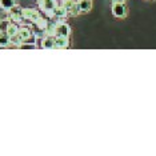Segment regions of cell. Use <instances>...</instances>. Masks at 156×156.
<instances>
[{
    "instance_id": "obj_1",
    "label": "cell",
    "mask_w": 156,
    "mask_h": 156,
    "mask_svg": "<svg viewBox=\"0 0 156 156\" xmlns=\"http://www.w3.org/2000/svg\"><path fill=\"white\" fill-rule=\"evenodd\" d=\"M71 32V28L66 23H56L55 27V36H66L68 37Z\"/></svg>"
},
{
    "instance_id": "obj_2",
    "label": "cell",
    "mask_w": 156,
    "mask_h": 156,
    "mask_svg": "<svg viewBox=\"0 0 156 156\" xmlns=\"http://www.w3.org/2000/svg\"><path fill=\"white\" fill-rule=\"evenodd\" d=\"M23 19H27V20H31V22L36 23L37 20L40 19V13H39L36 9H34V8L23 9Z\"/></svg>"
},
{
    "instance_id": "obj_3",
    "label": "cell",
    "mask_w": 156,
    "mask_h": 156,
    "mask_svg": "<svg viewBox=\"0 0 156 156\" xmlns=\"http://www.w3.org/2000/svg\"><path fill=\"white\" fill-rule=\"evenodd\" d=\"M62 5L67 9V12H71V15H77V13H79L77 4H76V2H73V0H63Z\"/></svg>"
},
{
    "instance_id": "obj_4",
    "label": "cell",
    "mask_w": 156,
    "mask_h": 156,
    "mask_svg": "<svg viewBox=\"0 0 156 156\" xmlns=\"http://www.w3.org/2000/svg\"><path fill=\"white\" fill-rule=\"evenodd\" d=\"M112 12L116 17H124L127 15V8L124 5V3H115L112 5Z\"/></svg>"
},
{
    "instance_id": "obj_5",
    "label": "cell",
    "mask_w": 156,
    "mask_h": 156,
    "mask_svg": "<svg viewBox=\"0 0 156 156\" xmlns=\"http://www.w3.org/2000/svg\"><path fill=\"white\" fill-rule=\"evenodd\" d=\"M39 5H40L41 9H44L47 12L55 9L58 7V3H56V0H41V2H39Z\"/></svg>"
},
{
    "instance_id": "obj_6",
    "label": "cell",
    "mask_w": 156,
    "mask_h": 156,
    "mask_svg": "<svg viewBox=\"0 0 156 156\" xmlns=\"http://www.w3.org/2000/svg\"><path fill=\"white\" fill-rule=\"evenodd\" d=\"M9 15H11V19L15 20V22H20L23 20V9L19 8V7L13 5L11 9H9Z\"/></svg>"
},
{
    "instance_id": "obj_7",
    "label": "cell",
    "mask_w": 156,
    "mask_h": 156,
    "mask_svg": "<svg viewBox=\"0 0 156 156\" xmlns=\"http://www.w3.org/2000/svg\"><path fill=\"white\" fill-rule=\"evenodd\" d=\"M76 4H77V8H79V12H88L92 8L91 0H80V2H77Z\"/></svg>"
},
{
    "instance_id": "obj_8",
    "label": "cell",
    "mask_w": 156,
    "mask_h": 156,
    "mask_svg": "<svg viewBox=\"0 0 156 156\" xmlns=\"http://www.w3.org/2000/svg\"><path fill=\"white\" fill-rule=\"evenodd\" d=\"M68 37L66 36H55V48H67L68 47Z\"/></svg>"
},
{
    "instance_id": "obj_9",
    "label": "cell",
    "mask_w": 156,
    "mask_h": 156,
    "mask_svg": "<svg viewBox=\"0 0 156 156\" xmlns=\"http://www.w3.org/2000/svg\"><path fill=\"white\" fill-rule=\"evenodd\" d=\"M41 45L43 48H55V36H45L43 40H41Z\"/></svg>"
},
{
    "instance_id": "obj_10",
    "label": "cell",
    "mask_w": 156,
    "mask_h": 156,
    "mask_svg": "<svg viewBox=\"0 0 156 156\" xmlns=\"http://www.w3.org/2000/svg\"><path fill=\"white\" fill-rule=\"evenodd\" d=\"M11 43V36L7 32H0V47H8Z\"/></svg>"
},
{
    "instance_id": "obj_11",
    "label": "cell",
    "mask_w": 156,
    "mask_h": 156,
    "mask_svg": "<svg viewBox=\"0 0 156 156\" xmlns=\"http://www.w3.org/2000/svg\"><path fill=\"white\" fill-rule=\"evenodd\" d=\"M13 5H16L15 0H0V7L5 11H9Z\"/></svg>"
},
{
    "instance_id": "obj_12",
    "label": "cell",
    "mask_w": 156,
    "mask_h": 156,
    "mask_svg": "<svg viewBox=\"0 0 156 156\" xmlns=\"http://www.w3.org/2000/svg\"><path fill=\"white\" fill-rule=\"evenodd\" d=\"M67 13L68 12H67V9L63 5H59L54 9V16H56V17H66Z\"/></svg>"
},
{
    "instance_id": "obj_13",
    "label": "cell",
    "mask_w": 156,
    "mask_h": 156,
    "mask_svg": "<svg viewBox=\"0 0 156 156\" xmlns=\"http://www.w3.org/2000/svg\"><path fill=\"white\" fill-rule=\"evenodd\" d=\"M17 31H19V27H17L15 23H11L8 27V30H7V34H8L9 36H13V35L17 34Z\"/></svg>"
},
{
    "instance_id": "obj_14",
    "label": "cell",
    "mask_w": 156,
    "mask_h": 156,
    "mask_svg": "<svg viewBox=\"0 0 156 156\" xmlns=\"http://www.w3.org/2000/svg\"><path fill=\"white\" fill-rule=\"evenodd\" d=\"M11 22L9 20H0V32H7Z\"/></svg>"
},
{
    "instance_id": "obj_15",
    "label": "cell",
    "mask_w": 156,
    "mask_h": 156,
    "mask_svg": "<svg viewBox=\"0 0 156 156\" xmlns=\"http://www.w3.org/2000/svg\"><path fill=\"white\" fill-rule=\"evenodd\" d=\"M113 2H115V3H124L126 0H113Z\"/></svg>"
},
{
    "instance_id": "obj_16",
    "label": "cell",
    "mask_w": 156,
    "mask_h": 156,
    "mask_svg": "<svg viewBox=\"0 0 156 156\" xmlns=\"http://www.w3.org/2000/svg\"><path fill=\"white\" fill-rule=\"evenodd\" d=\"M37 2H41V0H37Z\"/></svg>"
}]
</instances>
